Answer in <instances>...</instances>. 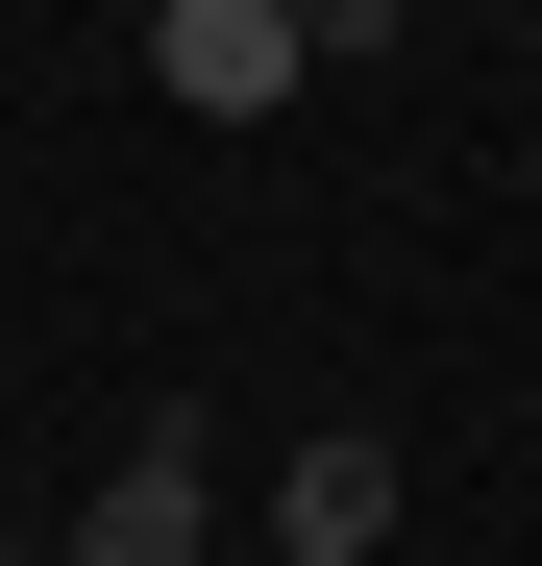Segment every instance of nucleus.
Returning <instances> with one entry per match:
<instances>
[{
    "label": "nucleus",
    "mask_w": 542,
    "mask_h": 566,
    "mask_svg": "<svg viewBox=\"0 0 542 566\" xmlns=\"http://www.w3.org/2000/svg\"><path fill=\"white\" fill-rule=\"evenodd\" d=\"M0 566H50V542H0Z\"/></svg>",
    "instance_id": "nucleus-6"
},
{
    "label": "nucleus",
    "mask_w": 542,
    "mask_h": 566,
    "mask_svg": "<svg viewBox=\"0 0 542 566\" xmlns=\"http://www.w3.org/2000/svg\"><path fill=\"white\" fill-rule=\"evenodd\" d=\"M198 542H222V493H198V443L148 419V443L100 468V493H74V542H50V566H198Z\"/></svg>",
    "instance_id": "nucleus-3"
},
{
    "label": "nucleus",
    "mask_w": 542,
    "mask_h": 566,
    "mask_svg": "<svg viewBox=\"0 0 542 566\" xmlns=\"http://www.w3.org/2000/svg\"><path fill=\"white\" fill-rule=\"evenodd\" d=\"M419 25V0H296V50H395Z\"/></svg>",
    "instance_id": "nucleus-4"
},
{
    "label": "nucleus",
    "mask_w": 542,
    "mask_h": 566,
    "mask_svg": "<svg viewBox=\"0 0 542 566\" xmlns=\"http://www.w3.org/2000/svg\"><path fill=\"white\" fill-rule=\"evenodd\" d=\"M247 542H271V566H371V542H395V443H371V419H321L296 468H271V517H247Z\"/></svg>",
    "instance_id": "nucleus-2"
},
{
    "label": "nucleus",
    "mask_w": 542,
    "mask_h": 566,
    "mask_svg": "<svg viewBox=\"0 0 542 566\" xmlns=\"http://www.w3.org/2000/svg\"><path fill=\"white\" fill-rule=\"evenodd\" d=\"M148 74H173L198 124H271L321 50H296V0H148Z\"/></svg>",
    "instance_id": "nucleus-1"
},
{
    "label": "nucleus",
    "mask_w": 542,
    "mask_h": 566,
    "mask_svg": "<svg viewBox=\"0 0 542 566\" xmlns=\"http://www.w3.org/2000/svg\"><path fill=\"white\" fill-rule=\"evenodd\" d=\"M198 566H271V542H198Z\"/></svg>",
    "instance_id": "nucleus-5"
}]
</instances>
